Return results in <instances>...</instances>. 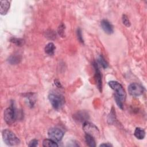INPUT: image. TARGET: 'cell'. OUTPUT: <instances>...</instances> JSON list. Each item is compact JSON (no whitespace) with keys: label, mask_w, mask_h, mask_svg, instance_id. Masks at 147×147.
I'll return each instance as SVG.
<instances>
[{"label":"cell","mask_w":147,"mask_h":147,"mask_svg":"<svg viewBox=\"0 0 147 147\" xmlns=\"http://www.w3.org/2000/svg\"><path fill=\"white\" fill-rule=\"evenodd\" d=\"M10 41L13 44L17 45V46H22L24 43V40L21 38H15V37H11L10 38Z\"/></svg>","instance_id":"obj_18"},{"label":"cell","mask_w":147,"mask_h":147,"mask_svg":"<svg viewBox=\"0 0 147 147\" xmlns=\"http://www.w3.org/2000/svg\"><path fill=\"white\" fill-rule=\"evenodd\" d=\"M10 2L7 0L1 1H0V13L2 15H5L9 8H10Z\"/></svg>","instance_id":"obj_10"},{"label":"cell","mask_w":147,"mask_h":147,"mask_svg":"<svg viewBox=\"0 0 147 147\" xmlns=\"http://www.w3.org/2000/svg\"><path fill=\"white\" fill-rule=\"evenodd\" d=\"M122 22H123V24L125 26H127V27H129V26H130V21H129V18H128V17H127V16H126L125 14H123V15L122 16Z\"/></svg>","instance_id":"obj_20"},{"label":"cell","mask_w":147,"mask_h":147,"mask_svg":"<svg viewBox=\"0 0 147 147\" xmlns=\"http://www.w3.org/2000/svg\"><path fill=\"white\" fill-rule=\"evenodd\" d=\"M87 116H88V114L85 112L80 111V112H78L77 114H75L74 118L76 120H78L79 122H83L88 118Z\"/></svg>","instance_id":"obj_13"},{"label":"cell","mask_w":147,"mask_h":147,"mask_svg":"<svg viewBox=\"0 0 147 147\" xmlns=\"http://www.w3.org/2000/svg\"><path fill=\"white\" fill-rule=\"evenodd\" d=\"M114 99H115V102H116L117 105H118V106L120 109H123V103H122V100H121V99L118 95H117L116 94L115 95Z\"/></svg>","instance_id":"obj_19"},{"label":"cell","mask_w":147,"mask_h":147,"mask_svg":"<svg viewBox=\"0 0 147 147\" xmlns=\"http://www.w3.org/2000/svg\"><path fill=\"white\" fill-rule=\"evenodd\" d=\"M85 140H86V142L88 146H91V147H94L96 146L95 141L94 140V138L93 137H92L91 136L86 134L85 136Z\"/></svg>","instance_id":"obj_15"},{"label":"cell","mask_w":147,"mask_h":147,"mask_svg":"<svg viewBox=\"0 0 147 147\" xmlns=\"http://www.w3.org/2000/svg\"><path fill=\"white\" fill-rule=\"evenodd\" d=\"M93 66L95 69V78L96 82V86L99 90V91L102 92V75L100 71L98 68L97 64L95 62H94Z\"/></svg>","instance_id":"obj_8"},{"label":"cell","mask_w":147,"mask_h":147,"mask_svg":"<svg viewBox=\"0 0 147 147\" xmlns=\"http://www.w3.org/2000/svg\"><path fill=\"white\" fill-rule=\"evenodd\" d=\"M100 25L104 32L109 34L113 33V26L111 23L107 20H102L100 22Z\"/></svg>","instance_id":"obj_9"},{"label":"cell","mask_w":147,"mask_h":147,"mask_svg":"<svg viewBox=\"0 0 147 147\" xmlns=\"http://www.w3.org/2000/svg\"><path fill=\"white\" fill-rule=\"evenodd\" d=\"M3 140L5 143L9 146H15L20 144V139L10 130L5 129L2 131Z\"/></svg>","instance_id":"obj_1"},{"label":"cell","mask_w":147,"mask_h":147,"mask_svg":"<svg viewBox=\"0 0 147 147\" xmlns=\"http://www.w3.org/2000/svg\"><path fill=\"white\" fill-rule=\"evenodd\" d=\"M48 99L52 107L56 110L61 109L65 103V99L60 94L51 93L49 95Z\"/></svg>","instance_id":"obj_2"},{"label":"cell","mask_w":147,"mask_h":147,"mask_svg":"<svg viewBox=\"0 0 147 147\" xmlns=\"http://www.w3.org/2000/svg\"><path fill=\"white\" fill-rule=\"evenodd\" d=\"M99 146H112V145H111L110 144L106 143V144H100Z\"/></svg>","instance_id":"obj_24"},{"label":"cell","mask_w":147,"mask_h":147,"mask_svg":"<svg viewBox=\"0 0 147 147\" xmlns=\"http://www.w3.org/2000/svg\"><path fill=\"white\" fill-rule=\"evenodd\" d=\"M108 84L110 88L115 91V94L118 95L122 101L125 100L126 94L122 86L118 82L114 80L110 81Z\"/></svg>","instance_id":"obj_3"},{"label":"cell","mask_w":147,"mask_h":147,"mask_svg":"<svg viewBox=\"0 0 147 147\" xmlns=\"http://www.w3.org/2000/svg\"><path fill=\"white\" fill-rule=\"evenodd\" d=\"M128 91L130 95L133 96H138L144 92L143 87L137 83H131L128 86Z\"/></svg>","instance_id":"obj_7"},{"label":"cell","mask_w":147,"mask_h":147,"mask_svg":"<svg viewBox=\"0 0 147 147\" xmlns=\"http://www.w3.org/2000/svg\"><path fill=\"white\" fill-rule=\"evenodd\" d=\"M42 146L44 147H57L58 145L51 139H45L42 142Z\"/></svg>","instance_id":"obj_16"},{"label":"cell","mask_w":147,"mask_h":147,"mask_svg":"<svg viewBox=\"0 0 147 147\" xmlns=\"http://www.w3.org/2000/svg\"><path fill=\"white\" fill-rule=\"evenodd\" d=\"M77 36H78V39L79 40V41L82 42L83 43L84 41L83 39V36H82V30L80 28H78L77 30Z\"/></svg>","instance_id":"obj_22"},{"label":"cell","mask_w":147,"mask_h":147,"mask_svg":"<svg viewBox=\"0 0 147 147\" xmlns=\"http://www.w3.org/2000/svg\"><path fill=\"white\" fill-rule=\"evenodd\" d=\"M98 63L103 68H106L108 67V63L105 59V58L103 57L102 55H100L98 59Z\"/></svg>","instance_id":"obj_17"},{"label":"cell","mask_w":147,"mask_h":147,"mask_svg":"<svg viewBox=\"0 0 147 147\" xmlns=\"http://www.w3.org/2000/svg\"><path fill=\"white\" fill-rule=\"evenodd\" d=\"M37 145H38V141L36 139H33L31 140L29 142V144H28V146L30 147H34V146H37Z\"/></svg>","instance_id":"obj_23"},{"label":"cell","mask_w":147,"mask_h":147,"mask_svg":"<svg viewBox=\"0 0 147 147\" xmlns=\"http://www.w3.org/2000/svg\"><path fill=\"white\" fill-rule=\"evenodd\" d=\"M21 60V57L20 55H14L10 56L7 59L8 62L11 64H17L20 63Z\"/></svg>","instance_id":"obj_14"},{"label":"cell","mask_w":147,"mask_h":147,"mask_svg":"<svg viewBox=\"0 0 147 147\" xmlns=\"http://www.w3.org/2000/svg\"><path fill=\"white\" fill-rule=\"evenodd\" d=\"M83 129L87 134L90 135L94 138L97 137L99 135V130L98 127L90 122H84L83 125Z\"/></svg>","instance_id":"obj_4"},{"label":"cell","mask_w":147,"mask_h":147,"mask_svg":"<svg viewBox=\"0 0 147 147\" xmlns=\"http://www.w3.org/2000/svg\"><path fill=\"white\" fill-rule=\"evenodd\" d=\"M64 29H65V26L63 24H61L59 28H58V33L59 35L61 37H64Z\"/></svg>","instance_id":"obj_21"},{"label":"cell","mask_w":147,"mask_h":147,"mask_svg":"<svg viewBox=\"0 0 147 147\" xmlns=\"http://www.w3.org/2000/svg\"><path fill=\"white\" fill-rule=\"evenodd\" d=\"M56 47L53 43L49 42L45 47V52L48 55H53L54 54Z\"/></svg>","instance_id":"obj_11"},{"label":"cell","mask_w":147,"mask_h":147,"mask_svg":"<svg viewBox=\"0 0 147 147\" xmlns=\"http://www.w3.org/2000/svg\"><path fill=\"white\" fill-rule=\"evenodd\" d=\"M134 134L137 138L139 140H142L145 136V130L142 128L137 127L134 130Z\"/></svg>","instance_id":"obj_12"},{"label":"cell","mask_w":147,"mask_h":147,"mask_svg":"<svg viewBox=\"0 0 147 147\" xmlns=\"http://www.w3.org/2000/svg\"><path fill=\"white\" fill-rule=\"evenodd\" d=\"M16 111L13 106L5 109L4 111V119L8 125L13 123L16 119Z\"/></svg>","instance_id":"obj_5"},{"label":"cell","mask_w":147,"mask_h":147,"mask_svg":"<svg viewBox=\"0 0 147 147\" xmlns=\"http://www.w3.org/2000/svg\"><path fill=\"white\" fill-rule=\"evenodd\" d=\"M55 84L57 87H61V84H60V83L57 80H55Z\"/></svg>","instance_id":"obj_25"},{"label":"cell","mask_w":147,"mask_h":147,"mask_svg":"<svg viewBox=\"0 0 147 147\" xmlns=\"http://www.w3.org/2000/svg\"><path fill=\"white\" fill-rule=\"evenodd\" d=\"M48 137L50 139L53 140L55 142H58L61 140L64 136L63 131L59 128H51L48 131Z\"/></svg>","instance_id":"obj_6"}]
</instances>
